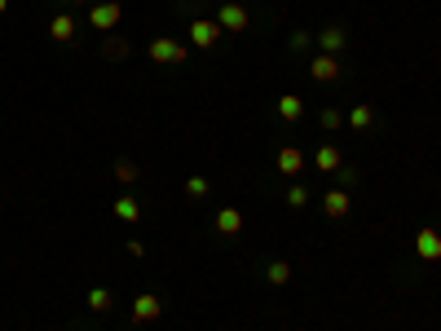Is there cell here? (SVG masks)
I'll return each instance as SVG.
<instances>
[{"label": "cell", "instance_id": "6da1fadb", "mask_svg": "<svg viewBox=\"0 0 441 331\" xmlns=\"http://www.w3.org/2000/svg\"><path fill=\"white\" fill-rule=\"evenodd\" d=\"M217 27L238 35V31L252 27V14H247V5H221V9H217Z\"/></svg>", "mask_w": 441, "mask_h": 331}, {"label": "cell", "instance_id": "7a4b0ae2", "mask_svg": "<svg viewBox=\"0 0 441 331\" xmlns=\"http://www.w3.org/2000/svg\"><path fill=\"white\" fill-rule=\"evenodd\" d=\"M186 44H177V40H168V35H163V40H150V62H186Z\"/></svg>", "mask_w": 441, "mask_h": 331}, {"label": "cell", "instance_id": "3957f363", "mask_svg": "<svg viewBox=\"0 0 441 331\" xmlns=\"http://www.w3.org/2000/svg\"><path fill=\"white\" fill-rule=\"evenodd\" d=\"M119 18H124L119 0H102V5H93V14H89V22H93L98 31H111V27H119Z\"/></svg>", "mask_w": 441, "mask_h": 331}, {"label": "cell", "instance_id": "277c9868", "mask_svg": "<svg viewBox=\"0 0 441 331\" xmlns=\"http://www.w3.org/2000/svg\"><path fill=\"white\" fill-rule=\"evenodd\" d=\"M217 40H221V27H217V22H208V18H195V22H190V44H195V49H212Z\"/></svg>", "mask_w": 441, "mask_h": 331}, {"label": "cell", "instance_id": "5b68a950", "mask_svg": "<svg viewBox=\"0 0 441 331\" xmlns=\"http://www.w3.org/2000/svg\"><path fill=\"white\" fill-rule=\"evenodd\" d=\"M309 75H314L318 84H331V80H340V62L331 53H318L314 62H309Z\"/></svg>", "mask_w": 441, "mask_h": 331}, {"label": "cell", "instance_id": "8992f818", "mask_svg": "<svg viewBox=\"0 0 441 331\" xmlns=\"http://www.w3.org/2000/svg\"><path fill=\"white\" fill-rule=\"evenodd\" d=\"M415 252H420L424 261H441V234L437 230H420L415 234Z\"/></svg>", "mask_w": 441, "mask_h": 331}, {"label": "cell", "instance_id": "52a82bcc", "mask_svg": "<svg viewBox=\"0 0 441 331\" xmlns=\"http://www.w3.org/2000/svg\"><path fill=\"white\" fill-rule=\"evenodd\" d=\"M278 172H282V177H300V172H305V155H300L296 146H282V150H278Z\"/></svg>", "mask_w": 441, "mask_h": 331}, {"label": "cell", "instance_id": "ba28073f", "mask_svg": "<svg viewBox=\"0 0 441 331\" xmlns=\"http://www.w3.org/2000/svg\"><path fill=\"white\" fill-rule=\"evenodd\" d=\"M159 314H163V310H159V296H150V292L133 301V323H154Z\"/></svg>", "mask_w": 441, "mask_h": 331}, {"label": "cell", "instance_id": "9c48e42d", "mask_svg": "<svg viewBox=\"0 0 441 331\" xmlns=\"http://www.w3.org/2000/svg\"><path fill=\"white\" fill-rule=\"evenodd\" d=\"M217 230L225 234V239L243 234V212H238V208H221V212H217Z\"/></svg>", "mask_w": 441, "mask_h": 331}, {"label": "cell", "instance_id": "30bf717a", "mask_svg": "<svg viewBox=\"0 0 441 331\" xmlns=\"http://www.w3.org/2000/svg\"><path fill=\"white\" fill-rule=\"evenodd\" d=\"M323 208H327V217H349L353 199H349V190H327V199H323Z\"/></svg>", "mask_w": 441, "mask_h": 331}, {"label": "cell", "instance_id": "8fae6325", "mask_svg": "<svg viewBox=\"0 0 441 331\" xmlns=\"http://www.w3.org/2000/svg\"><path fill=\"white\" fill-rule=\"evenodd\" d=\"M344 40H349L344 27H323V31H318V44H323V53H331V57L344 49Z\"/></svg>", "mask_w": 441, "mask_h": 331}, {"label": "cell", "instance_id": "7c38bea8", "mask_svg": "<svg viewBox=\"0 0 441 331\" xmlns=\"http://www.w3.org/2000/svg\"><path fill=\"white\" fill-rule=\"evenodd\" d=\"M75 27H80V22L71 18V14H57V18L49 22V35H53V40H62V44H66V40H75Z\"/></svg>", "mask_w": 441, "mask_h": 331}, {"label": "cell", "instance_id": "4fadbf2b", "mask_svg": "<svg viewBox=\"0 0 441 331\" xmlns=\"http://www.w3.org/2000/svg\"><path fill=\"white\" fill-rule=\"evenodd\" d=\"M314 168H323V172H340V168H344L340 150H336V146H323V150L314 155Z\"/></svg>", "mask_w": 441, "mask_h": 331}, {"label": "cell", "instance_id": "5bb4252c", "mask_svg": "<svg viewBox=\"0 0 441 331\" xmlns=\"http://www.w3.org/2000/svg\"><path fill=\"white\" fill-rule=\"evenodd\" d=\"M349 124L357 128V133H366V128L375 124V111H371V106H366V102H362V106H353V111H349Z\"/></svg>", "mask_w": 441, "mask_h": 331}, {"label": "cell", "instance_id": "9a60e30c", "mask_svg": "<svg viewBox=\"0 0 441 331\" xmlns=\"http://www.w3.org/2000/svg\"><path fill=\"white\" fill-rule=\"evenodd\" d=\"M278 115H282V120H300V115H305V102L296 98V93H287V98H278Z\"/></svg>", "mask_w": 441, "mask_h": 331}, {"label": "cell", "instance_id": "2e32d148", "mask_svg": "<svg viewBox=\"0 0 441 331\" xmlns=\"http://www.w3.org/2000/svg\"><path fill=\"white\" fill-rule=\"evenodd\" d=\"M115 217H119V221H141V208H137V199H133V195L115 199Z\"/></svg>", "mask_w": 441, "mask_h": 331}, {"label": "cell", "instance_id": "e0dca14e", "mask_svg": "<svg viewBox=\"0 0 441 331\" xmlns=\"http://www.w3.org/2000/svg\"><path fill=\"white\" fill-rule=\"evenodd\" d=\"M265 278L273 283V287H287V283H291V265H287V261H269Z\"/></svg>", "mask_w": 441, "mask_h": 331}, {"label": "cell", "instance_id": "ac0fdd59", "mask_svg": "<svg viewBox=\"0 0 441 331\" xmlns=\"http://www.w3.org/2000/svg\"><path fill=\"white\" fill-rule=\"evenodd\" d=\"M111 305H115V292H106V287H93V292H89V310H93V314H106Z\"/></svg>", "mask_w": 441, "mask_h": 331}, {"label": "cell", "instance_id": "d6986e66", "mask_svg": "<svg viewBox=\"0 0 441 331\" xmlns=\"http://www.w3.org/2000/svg\"><path fill=\"white\" fill-rule=\"evenodd\" d=\"M115 177H119V181L128 186V181H137L141 172H137V163H133V159H119V163H115Z\"/></svg>", "mask_w": 441, "mask_h": 331}, {"label": "cell", "instance_id": "ffe728a7", "mask_svg": "<svg viewBox=\"0 0 441 331\" xmlns=\"http://www.w3.org/2000/svg\"><path fill=\"white\" fill-rule=\"evenodd\" d=\"M102 53H106V57H128V40H106Z\"/></svg>", "mask_w": 441, "mask_h": 331}, {"label": "cell", "instance_id": "44dd1931", "mask_svg": "<svg viewBox=\"0 0 441 331\" xmlns=\"http://www.w3.org/2000/svg\"><path fill=\"white\" fill-rule=\"evenodd\" d=\"M287 204H291V208H305V204H309V190H305V186H291V190H287Z\"/></svg>", "mask_w": 441, "mask_h": 331}, {"label": "cell", "instance_id": "7402d4cb", "mask_svg": "<svg viewBox=\"0 0 441 331\" xmlns=\"http://www.w3.org/2000/svg\"><path fill=\"white\" fill-rule=\"evenodd\" d=\"M186 190L195 195V199H204V195H208V181H204V177H190V181H186Z\"/></svg>", "mask_w": 441, "mask_h": 331}, {"label": "cell", "instance_id": "603a6c76", "mask_svg": "<svg viewBox=\"0 0 441 331\" xmlns=\"http://www.w3.org/2000/svg\"><path fill=\"white\" fill-rule=\"evenodd\" d=\"M344 124V115L340 111H331V106H327V111H323V128H340Z\"/></svg>", "mask_w": 441, "mask_h": 331}, {"label": "cell", "instance_id": "cb8c5ba5", "mask_svg": "<svg viewBox=\"0 0 441 331\" xmlns=\"http://www.w3.org/2000/svg\"><path fill=\"white\" fill-rule=\"evenodd\" d=\"M340 181H344L340 190H353V186H357V172H353V168H340Z\"/></svg>", "mask_w": 441, "mask_h": 331}, {"label": "cell", "instance_id": "d4e9b609", "mask_svg": "<svg viewBox=\"0 0 441 331\" xmlns=\"http://www.w3.org/2000/svg\"><path fill=\"white\" fill-rule=\"evenodd\" d=\"M291 49H309V31H296L291 35Z\"/></svg>", "mask_w": 441, "mask_h": 331}, {"label": "cell", "instance_id": "484cf974", "mask_svg": "<svg viewBox=\"0 0 441 331\" xmlns=\"http://www.w3.org/2000/svg\"><path fill=\"white\" fill-rule=\"evenodd\" d=\"M5 9H9V0H0V14H5Z\"/></svg>", "mask_w": 441, "mask_h": 331}, {"label": "cell", "instance_id": "4316f807", "mask_svg": "<svg viewBox=\"0 0 441 331\" xmlns=\"http://www.w3.org/2000/svg\"><path fill=\"white\" fill-rule=\"evenodd\" d=\"M71 5H84V0H71Z\"/></svg>", "mask_w": 441, "mask_h": 331}]
</instances>
